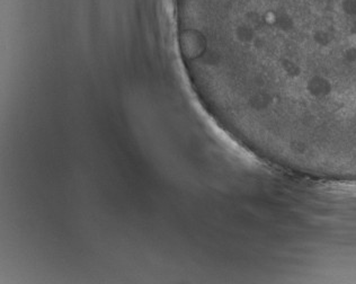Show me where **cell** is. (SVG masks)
<instances>
[{
    "label": "cell",
    "mask_w": 356,
    "mask_h": 284,
    "mask_svg": "<svg viewBox=\"0 0 356 284\" xmlns=\"http://www.w3.org/2000/svg\"><path fill=\"white\" fill-rule=\"evenodd\" d=\"M342 11L347 17H356V0H343Z\"/></svg>",
    "instance_id": "obj_1"
}]
</instances>
